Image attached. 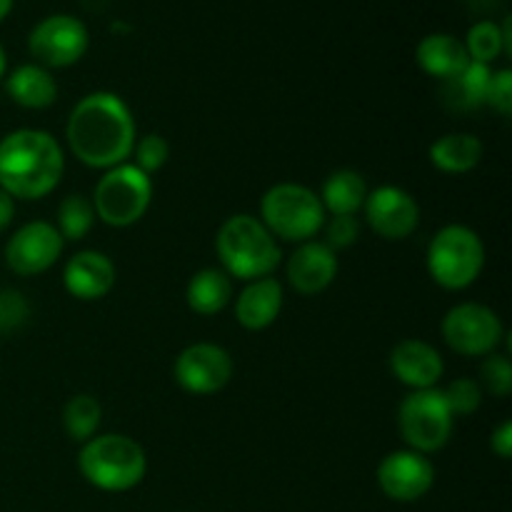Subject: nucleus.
I'll list each match as a JSON object with an SVG mask.
<instances>
[{
    "label": "nucleus",
    "instance_id": "obj_1",
    "mask_svg": "<svg viewBox=\"0 0 512 512\" xmlns=\"http://www.w3.org/2000/svg\"><path fill=\"white\" fill-rule=\"evenodd\" d=\"M65 138L80 163L88 168L110 170L123 165L133 153V113L115 93H90L70 113Z\"/></svg>",
    "mask_w": 512,
    "mask_h": 512
},
{
    "label": "nucleus",
    "instance_id": "obj_2",
    "mask_svg": "<svg viewBox=\"0 0 512 512\" xmlns=\"http://www.w3.org/2000/svg\"><path fill=\"white\" fill-rule=\"evenodd\" d=\"M65 158L45 130H13L0 140V188L10 198L40 200L58 188Z\"/></svg>",
    "mask_w": 512,
    "mask_h": 512
},
{
    "label": "nucleus",
    "instance_id": "obj_3",
    "mask_svg": "<svg viewBox=\"0 0 512 512\" xmlns=\"http://www.w3.org/2000/svg\"><path fill=\"white\" fill-rule=\"evenodd\" d=\"M215 250L230 278L253 280L270 278L280 265V248L270 230L253 215H233L225 220L215 238Z\"/></svg>",
    "mask_w": 512,
    "mask_h": 512
},
{
    "label": "nucleus",
    "instance_id": "obj_4",
    "mask_svg": "<svg viewBox=\"0 0 512 512\" xmlns=\"http://www.w3.org/2000/svg\"><path fill=\"white\" fill-rule=\"evenodd\" d=\"M78 468L93 488L103 493H125L143 483L148 460L133 438L120 433L93 435L78 455Z\"/></svg>",
    "mask_w": 512,
    "mask_h": 512
},
{
    "label": "nucleus",
    "instance_id": "obj_5",
    "mask_svg": "<svg viewBox=\"0 0 512 512\" xmlns=\"http://www.w3.org/2000/svg\"><path fill=\"white\" fill-rule=\"evenodd\" d=\"M260 223L285 243H308L325 223L320 195L298 183L273 185L260 200Z\"/></svg>",
    "mask_w": 512,
    "mask_h": 512
},
{
    "label": "nucleus",
    "instance_id": "obj_6",
    "mask_svg": "<svg viewBox=\"0 0 512 512\" xmlns=\"http://www.w3.org/2000/svg\"><path fill=\"white\" fill-rule=\"evenodd\" d=\"M485 265V245L468 225H445L428 248V273L440 288L465 290Z\"/></svg>",
    "mask_w": 512,
    "mask_h": 512
},
{
    "label": "nucleus",
    "instance_id": "obj_7",
    "mask_svg": "<svg viewBox=\"0 0 512 512\" xmlns=\"http://www.w3.org/2000/svg\"><path fill=\"white\" fill-rule=\"evenodd\" d=\"M150 200H153L150 175H145L135 165L123 163L105 170V175L95 185L90 203H93L95 218L103 220L105 225L128 228L148 213Z\"/></svg>",
    "mask_w": 512,
    "mask_h": 512
},
{
    "label": "nucleus",
    "instance_id": "obj_8",
    "mask_svg": "<svg viewBox=\"0 0 512 512\" xmlns=\"http://www.w3.org/2000/svg\"><path fill=\"white\" fill-rule=\"evenodd\" d=\"M398 428L405 445L420 455L438 453L453 435V413L445 403L443 390H413L400 403Z\"/></svg>",
    "mask_w": 512,
    "mask_h": 512
},
{
    "label": "nucleus",
    "instance_id": "obj_9",
    "mask_svg": "<svg viewBox=\"0 0 512 512\" xmlns=\"http://www.w3.org/2000/svg\"><path fill=\"white\" fill-rule=\"evenodd\" d=\"M503 338V323L488 305L460 303L443 318V340L453 353L465 358H485L495 353Z\"/></svg>",
    "mask_w": 512,
    "mask_h": 512
},
{
    "label": "nucleus",
    "instance_id": "obj_10",
    "mask_svg": "<svg viewBox=\"0 0 512 512\" xmlns=\"http://www.w3.org/2000/svg\"><path fill=\"white\" fill-rule=\"evenodd\" d=\"M90 45L88 28L73 15H48L28 35V50L43 68H68Z\"/></svg>",
    "mask_w": 512,
    "mask_h": 512
},
{
    "label": "nucleus",
    "instance_id": "obj_11",
    "mask_svg": "<svg viewBox=\"0 0 512 512\" xmlns=\"http://www.w3.org/2000/svg\"><path fill=\"white\" fill-rule=\"evenodd\" d=\"M175 383L190 395L220 393L233 378V358L213 343H195L175 358Z\"/></svg>",
    "mask_w": 512,
    "mask_h": 512
},
{
    "label": "nucleus",
    "instance_id": "obj_12",
    "mask_svg": "<svg viewBox=\"0 0 512 512\" xmlns=\"http://www.w3.org/2000/svg\"><path fill=\"white\" fill-rule=\"evenodd\" d=\"M65 240L60 238L58 228L45 220L25 223L13 233V238L5 245V263L20 278L40 275L53 268L55 260L63 253Z\"/></svg>",
    "mask_w": 512,
    "mask_h": 512
},
{
    "label": "nucleus",
    "instance_id": "obj_13",
    "mask_svg": "<svg viewBox=\"0 0 512 512\" xmlns=\"http://www.w3.org/2000/svg\"><path fill=\"white\" fill-rule=\"evenodd\" d=\"M365 220L383 240H405L420 223V208L413 195L395 185H380L363 203Z\"/></svg>",
    "mask_w": 512,
    "mask_h": 512
},
{
    "label": "nucleus",
    "instance_id": "obj_14",
    "mask_svg": "<svg viewBox=\"0 0 512 512\" xmlns=\"http://www.w3.org/2000/svg\"><path fill=\"white\" fill-rule=\"evenodd\" d=\"M435 483V468L425 455L415 450H398L385 455L378 465V485L395 503H415Z\"/></svg>",
    "mask_w": 512,
    "mask_h": 512
},
{
    "label": "nucleus",
    "instance_id": "obj_15",
    "mask_svg": "<svg viewBox=\"0 0 512 512\" xmlns=\"http://www.w3.org/2000/svg\"><path fill=\"white\" fill-rule=\"evenodd\" d=\"M390 370L408 388L430 390L440 383L445 365L433 345L418 338H408L400 340L390 353Z\"/></svg>",
    "mask_w": 512,
    "mask_h": 512
},
{
    "label": "nucleus",
    "instance_id": "obj_16",
    "mask_svg": "<svg viewBox=\"0 0 512 512\" xmlns=\"http://www.w3.org/2000/svg\"><path fill=\"white\" fill-rule=\"evenodd\" d=\"M63 285L78 300L105 298L115 285L113 260L98 250H80L65 263Z\"/></svg>",
    "mask_w": 512,
    "mask_h": 512
},
{
    "label": "nucleus",
    "instance_id": "obj_17",
    "mask_svg": "<svg viewBox=\"0 0 512 512\" xmlns=\"http://www.w3.org/2000/svg\"><path fill=\"white\" fill-rule=\"evenodd\" d=\"M338 275L335 250L325 243H300L293 258L288 260V280L300 295H318L328 288Z\"/></svg>",
    "mask_w": 512,
    "mask_h": 512
},
{
    "label": "nucleus",
    "instance_id": "obj_18",
    "mask_svg": "<svg viewBox=\"0 0 512 512\" xmlns=\"http://www.w3.org/2000/svg\"><path fill=\"white\" fill-rule=\"evenodd\" d=\"M283 310V285L275 278H260L235 300V318L245 330H265L278 320Z\"/></svg>",
    "mask_w": 512,
    "mask_h": 512
},
{
    "label": "nucleus",
    "instance_id": "obj_19",
    "mask_svg": "<svg viewBox=\"0 0 512 512\" xmlns=\"http://www.w3.org/2000/svg\"><path fill=\"white\" fill-rule=\"evenodd\" d=\"M415 60H418L420 70L425 75L443 80V83L463 73L465 65L470 63L463 40L448 33L425 35L418 43V50H415Z\"/></svg>",
    "mask_w": 512,
    "mask_h": 512
},
{
    "label": "nucleus",
    "instance_id": "obj_20",
    "mask_svg": "<svg viewBox=\"0 0 512 512\" xmlns=\"http://www.w3.org/2000/svg\"><path fill=\"white\" fill-rule=\"evenodd\" d=\"M5 90L13 98V103L30 110L48 108L58 98V85H55L50 70L35 63L18 65L5 80Z\"/></svg>",
    "mask_w": 512,
    "mask_h": 512
},
{
    "label": "nucleus",
    "instance_id": "obj_21",
    "mask_svg": "<svg viewBox=\"0 0 512 512\" xmlns=\"http://www.w3.org/2000/svg\"><path fill=\"white\" fill-rule=\"evenodd\" d=\"M483 160V143L470 133H448L430 145V163L448 175H463L478 168Z\"/></svg>",
    "mask_w": 512,
    "mask_h": 512
},
{
    "label": "nucleus",
    "instance_id": "obj_22",
    "mask_svg": "<svg viewBox=\"0 0 512 512\" xmlns=\"http://www.w3.org/2000/svg\"><path fill=\"white\" fill-rule=\"evenodd\" d=\"M188 305L198 315H218L228 308L233 298V283L225 270L203 268L190 278L188 290H185Z\"/></svg>",
    "mask_w": 512,
    "mask_h": 512
},
{
    "label": "nucleus",
    "instance_id": "obj_23",
    "mask_svg": "<svg viewBox=\"0 0 512 512\" xmlns=\"http://www.w3.org/2000/svg\"><path fill=\"white\" fill-rule=\"evenodd\" d=\"M365 198H368V183L360 173L355 170H335L328 175V180L323 183V195H320V203H323L325 213L333 215H355L363 208Z\"/></svg>",
    "mask_w": 512,
    "mask_h": 512
},
{
    "label": "nucleus",
    "instance_id": "obj_24",
    "mask_svg": "<svg viewBox=\"0 0 512 512\" xmlns=\"http://www.w3.org/2000/svg\"><path fill=\"white\" fill-rule=\"evenodd\" d=\"M490 80H493L490 65L473 63V60H470V63L465 65L463 73L445 80L443 98L448 100L450 108L455 110H475L480 108V105H485V100H488Z\"/></svg>",
    "mask_w": 512,
    "mask_h": 512
},
{
    "label": "nucleus",
    "instance_id": "obj_25",
    "mask_svg": "<svg viewBox=\"0 0 512 512\" xmlns=\"http://www.w3.org/2000/svg\"><path fill=\"white\" fill-rule=\"evenodd\" d=\"M100 418H103V408H100L98 398L88 393L73 395L63 408V428L75 443H88L98 433Z\"/></svg>",
    "mask_w": 512,
    "mask_h": 512
},
{
    "label": "nucleus",
    "instance_id": "obj_26",
    "mask_svg": "<svg viewBox=\"0 0 512 512\" xmlns=\"http://www.w3.org/2000/svg\"><path fill=\"white\" fill-rule=\"evenodd\" d=\"M95 223V210L85 195L75 193L63 198L58 208V233L63 240H83Z\"/></svg>",
    "mask_w": 512,
    "mask_h": 512
},
{
    "label": "nucleus",
    "instance_id": "obj_27",
    "mask_svg": "<svg viewBox=\"0 0 512 512\" xmlns=\"http://www.w3.org/2000/svg\"><path fill=\"white\" fill-rule=\"evenodd\" d=\"M463 45L468 50V58L473 63L483 65H490L505 53L503 33H500V25L493 23V20H480V23H475L468 30V38H465Z\"/></svg>",
    "mask_w": 512,
    "mask_h": 512
},
{
    "label": "nucleus",
    "instance_id": "obj_28",
    "mask_svg": "<svg viewBox=\"0 0 512 512\" xmlns=\"http://www.w3.org/2000/svg\"><path fill=\"white\" fill-rule=\"evenodd\" d=\"M480 388L488 390L495 398H508L512 390V365L508 355L490 353L480 365Z\"/></svg>",
    "mask_w": 512,
    "mask_h": 512
},
{
    "label": "nucleus",
    "instance_id": "obj_29",
    "mask_svg": "<svg viewBox=\"0 0 512 512\" xmlns=\"http://www.w3.org/2000/svg\"><path fill=\"white\" fill-rule=\"evenodd\" d=\"M445 403L453 415H470L483 403V388L473 378H458L443 390Z\"/></svg>",
    "mask_w": 512,
    "mask_h": 512
},
{
    "label": "nucleus",
    "instance_id": "obj_30",
    "mask_svg": "<svg viewBox=\"0 0 512 512\" xmlns=\"http://www.w3.org/2000/svg\"><path fill=\"white\" fill-rule=\"evenodd\" d=\"M135 168L143 170L145 175L155 173V170L163 168L168 163V155H170V145L163 135L158 133H150L145 135L143 140L135 143Z\"/></svg>",
    "mask_w": 512,
    "mask_h": 512
},
{
    "label": "nucleus",
    "instance_id": "obj_31",
    "mask_svg": "<svg viewBox=\"0 0 512 512\" xmlns=\"http://www.w3.org/2000/svg\"><path fill=\"white\" fill-rule=\"evenodd\" d=\"M485 105H493V108L498 110L503 118H508V115L512 113V73L510 70H498V73H493Z\"/></svg>",
    "mask_w": 512,
    "mask_h": 512
},
{
    "label": "nucleus",
    "instance_id": "obj_32",
    "mask_svg": "<svg viewBox=\"0 0 512 512\" xmlns=\"http://www.w3.org/2000/svg\"><path fill=\"white\" fill-rule=\"evenodd\" d=\"M360 225L355 220V215H335L328 223V248H350V245L358 240Z\"/></svg>",
    "mask_w": 512,
    "mask_h": 512
},
{
    "label": "nucleus",
    "instance_id": "obj_33",
    "mask_svg": "<svg viewBox=\"0 0 512 512\" xmlns=\"http://www.w3.org/2000/svg\"><path fill=\"white\" fill-rule=\"evenodd\" d=\"M28 315V305L20 293H0V328L10 330L20 325Z\"/></svg>",
    "mask_w": 512,
    "mask_h": 512
},
{
    "label": "nucleus",
    "instance_id": "obj_34",
    "mask_svg": "<svg viewBox=\"0 0 512 512\" xmlns=\"http://www.w3.org/2000/svg\"><path fill=\"white\" fill-rule=\"evenodd\" d=\"M490 448H493V453L498 455V458L508 460L512 455V423L510 420H505V423L498 425V430L493 433V438H490Z\"/></svg>",
    "mask_w": 512,
    "mask_h": 512
},
{
    "label": "nucleus",
    "instance_id": "obj_35",
    "mask_svg": "<svg viewBox=\"0 0 512 512\" xmlns=\"http://www.w3.org/2000/svg\"><path fill=\"white\" fill-rule=\"evenodd\" d=\"M13 218H15V200L0 188V233L13 223Z\"/></svg>",
    "mask_w": 512,
    "mask_h": 512
},
{
    "label": "nucleus",
    "instance_id": "obj_36",
    "mask_svg": "<svg viewBox=\"0 0 512 512\" xmlns=\"http://www.w3.org/2000/svg\"><path fill=\"white\" fill-rule=\"evenodd\" d=\"M500 33H503L505 55H512V20L510 18L503 20V25H500Z\"/></svg>",
    "mask_w": 512,
    "mask_h": 512
},
{
    "label": "nucleus",
    "instance_id": "obj_37",
    "mask_svg": "<svg viewBox=\"0 0 512 512\" xmlns=\"http://www.w3.org/2000/svg\"><path fill=\"white\" fill-rule=\"evenodd\" d=\"M13 3H15V0H0V23H3V20L10 15V10H13Z\"/></svg>",
    "mask_w": 512,
    "mask_h": 512
},
{
    "label": "nucleus",
    "instance_id": "obj_38",
    "mask_svg": "<svg viewBox=\"0 0 512 512\" xmlns=\"http://www.w3.org/2000/svg\"><path fill=\"white\" fill-rule=\"evenodd\" d=\"M5 68H8V60H5V50H3V45H0V78L5 75Z\"/></svg>",
    "mask_w": 512,
    "mask_h": 512
}]
</instances>
